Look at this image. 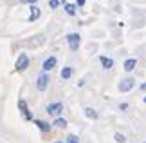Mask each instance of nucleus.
Here are the masks:
<instances>
[{
  "label": "nucleus",
  "mask_w": 146,
  "mask_h": 143,
  "mask_svg": "<svg viewBox=\"0 0 146 143\" xmlns=\"http://www.w3.org/2000/svg\"><path fill=\"white\" fill-rule=\"evenodd\" d=\"M61 111H63V103H60V101L49 103V105L45 107V112H47V114H50V116H54V118H58Z\"/></svg>",
  "instance_id": "f257e3e1"
},
{
  "label": "nucleus",
  "mask_w": 146,
  "mask_h": 143,
  "mask_svg": "<svg viewBox=\"0 0 146 143\" xmlns=\"http://www.w3.org/2000/svg\"><path fill=\"white\" fill-rule=\"evenodd\" d=\"M27 67H29V58H27L25 53H22L18 56V60H16V64H15V69L18 71V73H24Z\"/></svg>",
  "instance_id": "f03ea898"
},
{
  "label": "nucleus",
  "mask_w": 146,
  "mask_h": 143,
  "mask_svg": "<svg viewBox=\"0 0 146 143\" xmlns=\"http://www.w3.org/2000/svg\"><path fill=\"white\" fill-rule=\"evenodd\" d=\"M67 42H69L70 51H78L80 49V44H81V36L78 35V33H70V35L67 36Z\"/></svg>",
  "instance_id": "7ed1b4c3"
},
{
  "label": "nucleus",
  "mask_w": 146,
  "mask_h": 143,
  "mask_svg": "<svg viewBox=\"0 0 146 143\" xmlns=\"http://www.w3.org/2000/svg\"><path fill=\"white\" fill-rule=\"evenodd\" d=\"M133 85H135V80L128 76V78H125V80L119 82V91H121V93H128V91L133 89Z\"/></svg>",
  "instance_id": "20e7f679"
},
{
  "label": "nucleus",
  "mask_w": 146,
  "mask_h": 143,
  "mask_svg": "<svg viewBox=\"0 0 146 143\" xmlns=\"http://www.w3.org/2000/svg\"><path fill=\"white\" fill-rule=\"evenodd\" d=\"M18 109H20V112H22V116H24V120L31 122V120H33V114H31V111H29V107H27L25 100H20V101H18Z\"/></svg>",
  "instance_id": "39448f33"
},
{
  "label": "nucleus",
  "mask_w": 146,
  "mask_h": 143,
  "mask_svg": "<svg viewBox=\"0 0 146 143\" xmlns=\"http://www.w3.org/2000/svg\"><path fill=\"white\" fill-rule=\"evenodd\" d=\"M47 85H49V76L43 73V74H40V76H38V80H36V89L43 93V91L47 89Z\"/></svg>",
  "instance_id": "423d86ee"
},
{
  "label": "nucleus",
  "mask_w": 146,
  "mask_h": 143,
  "mask_svg": "<svg viewBox=\"0 0 146 143\" xmlns=\"http://www.w3.org/2000/svg\"><path fill=\"white\" fill-rule=\"evenodd\" d=\"M54 67H56V56H49V58H47L45 62H43L42 69H43V71L47 73V71H52Z\"/></svg>",
  "instance_id": "0eeeda50"
},
{
  "label": "nucleus",
  "mask_w": 146,
  "mask_h": 143,
  "mask_svg": "<svg viewBox=\"0 0 146 143\" xmlns=\"http://www.w3.org/2000/svg\"><path fill=\"white\" fill-rule=\"evenodd\" d=\"M135 65H137L135 58H128V60H125V64H123V69H125L126 73H130V71L135 69Z\"/></svg>",
  "instance_id": "6e6552de"
},
{
  "label": "nucleus",
  "mask_w": 146,
  "mask_h": 143,
  "mask_svg": "<svg viewBox=\"0 0 146 143\" xmlns=\"http://www.w3.org/2000/svg\"><path fill=\"white\" fill-rule=\"evenodd\" d=\"M99 62L103 65V69H112L114 67V60L108 58V56H99Z\"/></svg>",
  "instance_id": "1a4fd4ad"
},
{
  "label": "nucleus",
  "mask_w": 146,
  "mask_h": 143,
  "mask_svg": "<svg viewBox=\"0 0 146 143\" xmlns=\"http://www.w3.org/2000/svg\"><path fill=\"white\" fill-rule=\"evenodd\" d=\"M35 125L42 130V132H49V130H50V125L47 122H43V120H35Z\"/></svg>",
  "instance_id": "9d476101"
},
{
  "label": "nucleus",
  "mask_w": 146,
  "mask_h": 143,
  "mask_svg": "<svg viewBox=\"0 0 146 143\" xmlns=\"http://www.w3.org/2000/svg\"><path fill=\"white\" fill-rule=\"evenodd\" d=\"M40 15H42V11L38 9L36 5H33V7H31V15H29V18H27V20H29V22H35V20L40 18Z\"/></svg>",
  "instance_id": "9b49d317"
},
{
  "label": "nucleus",
  "mask_w": 146,
  "mask_h": 143,
  "mask_svg": "<svg viewBox=\"0 0 146 143\" xmlns=\"http://www.w3.org/2000/svg\"><path fill=\"white\" fill-rule=\"evenodd\" d=\"M85 116H87L88 120H98V112L94 111L92 107H87V109H85Z\"/></svg>",
  "instance_id": "f8f14e48"
},
{
  "label": "nucleus",
  "mask_w": 146,
  "mask_h": 143,
  "mask_svg": "<svg viewBox=\"0 0 146 143\" xmlns=\"http://www.w3.org/2000/svg\"><path fill=\"white\" fill-rule=\"evenodd\" d=\"M72 73H74V71H72V67H63V69H61V78L69 80L72 76Z\"/></svg>",
  "instance_id": "ddd939ff"
},
{
  "label": "nucleus",
  "mask_w": 146,
  "mask_h": 143,
  "mask_svg": "<svg viewBox=\"0 0 146 143\" xmlns=\"http://www.w3.org/2000/svg\"><path fill=\"white\" fill-rule=\"evenodd\" d=\"M65 11H67V15L74 16L76 15V4H65Z\"/></svg>",
  "instance_id": "4468645a"
},
{
  "label": "nucleus",
  "mask_w": 146,
  "mask_h": 143,
  "mask_svg": "<svg viewBox=\"0 0 146 143\" xmlns=\"http://www.w3.org/2000/svg\"><path fill=\"white\" fill-rule=\"evenodd\" d=\"M54 125H56V127H60V129H63V127H67V120L56 118V120H54Z\"/></svg>",
  "instance_id": "2eb2a0df"
},
{
  "label": "nucleus",
  "mask_w": 146,
  "mask_h": 143,
  "mask_svg": "<svg viewBox=\"0 0 146 143\" xmlns=\"http://www.w3.org/2000/svg\"><path fill=\"white\" fill-rule=\"evenodd\" d=\"M114 140H115L117 143H126V138H125L121 132H115V134H114Z\"/></svg>",
  "instance_id": "dca6fc26"
},
{
  "label": "nucleus",
  "mask_w": 146,
  "mask_h": 143,
  "mask_svg": "<svg viewBox=\"0 0 146 143\" xmlns=\"http://www.w3.org/2000/svg\"><path fill=\"white\" fill-rule=\"evenodd\" d=\"M67 143H80V140H78V136L69 134V136H67Z\"/></svg>",
  "instance_id": "f3484780"
},
{
  "label": "nucleus",
  "mask_w": 146,
  "mask_h": 143,
  "mask_svg": "<svg viewBox=\"0 0 146 143\" xmlns=\"http://www.w3.org/2000/svg\"><path fill=\"white\" fill-rule=\"evenodd\" d=\"M49 5H50V9H58L60 0H49Z\"/></svg>",
  "instance_id": "a211bd4d"
},
{
  "label": "nucleus",
  "mask_w": 146,
  "mask_h": 143,
  "mask_svg": "<svg viewBox=\"0 0 146 143\" xmlns=\"http://www.w3.org/2000/svg\"><path fill=\"white\" fill-rule=\"evenodd\" d=\"M20 2H22V4H33V5H35L38 0H20Z\"/></svg>",
  "instance_id": "6ab92c4d"
},
{
  "label": "nucleus",
  "mask_w": 146,
  "mask_h": 143,
  "mask_svg": "<svg viewBox=\"0 0 146 143\" xmlns=\"http://www.w3.org/2000/svg\"><path fill=\"white\" fill-rule=\"evenodd\" d=\"M76 5H85V0H76Z\"/></svg>",
  "instance_id": "aec40b11"
},
{
  "label": "nucleus",
  "mask_w": 146,
  "mask_h": 143,
  "mask_svg": "<svg viewBox=\"0 0 146 143\" xmlns=\"http://www.w3.org/2000/svg\"><path fill=\"white\" fill-rule=\"evenodd\" d=\"M144 103H146V96H144Z\"/></svg>",
  "instance_id": "412c9836"
},
{
  "label": "nucleus",
  "mask_w": 146,
  "mask_h": 143,
  "mask_svg": "<svg viewBox=\"0 0 146 143\" xmlns=\"http://www.w3.org/2000/svg\"><path fill=\"white\" fill-rule=\"evenodd\" d=\"M56 143H63V141H56Z\"/></svg>",
  "instance_id": "4be33fe9"
},
{
  "label": "nucleus",
  "mask_w": 146,
  "mask_h": 143,
  "mask_svg": "<svg viewBox=\"0 0 146 143\" xmlns=\"http://www.w3.org/2000/svg\"><path fill=\"white\" fill-rule=\"evenodd\" d=\"M144 143H146V141H144Z\"/></svg>",
  "instance_id": "5701e85b"
}]
</instances>
